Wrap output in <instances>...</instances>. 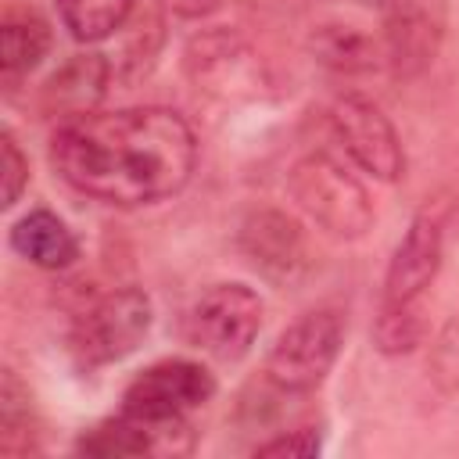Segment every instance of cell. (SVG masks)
Instances as JSON below:
<instances>
[{
    "instance_id": "21",
    "label": "cell",
    "mask_w": 459,
    "mask_h": 459,
    "mask_svg": "<svg viewBox=\"0 0 459 459\" xmlns=\"http://www.w3.org/2000/svg\"><path fill=\"white\" fill-rule=\"evenodd\" d=\"M316 452H319L316 430H290V434H280L255 448V455H301V459H308Z\"/></svg>"
},
{
    "instance_id": "17",
    "label": "cell",
    "mask_w": 459,
    "mask_h": 459,
    "mask_svg": "<svg viewBox=\"0 0 459 459\" xmlns=\"http://www.w3.org/2000/svg\"><path fill=\"white\" fill-rule=\"evenodd\" d=\"M136 0H57L61 25L79 43H100L126 25Z\"/></svg>"
},
{
    "instance_id": "13",
    "label": "cell",
    "mask_w": 459,
    "mask_h": 459,
    "mask_svg": "<svg viewBox=\"0 0 459 459\" xmlns=\"http://www.w3.org/2000/svg\"><path fill=\"white\" fill-rule=\"evenodd\" d=\"M11 247L39 269H68L79 258V240L61 215L32 208L11 226Z\"/></svg>"
},
{
    "instance_id": "6",
    "label": "cell",
    "mask_w": 459,
    "mask_h": 459,
    "mask_svg": "<svg viewBox=\"0 0 459 459\" xmlns=\"http://www.w3.org/2000/svg\"><path fill=\"white\" fill-rule=\"evenodd\" d=\"M215 394V377L208 366L190 359H161L136 373L122 394V409L151 423H179L186 412L201 409Z\"/></svg>"
},
{
    "instance_id": "12",
    "label": "cell",
    "mask_w": 459,
    "mask_h": 459,
    "mask_svg": "<svg viewBox=\"0 0 459 459\" xmlns=\"http://www.w3.org/2000/svg\"><path fill=\"white\" fill-rule=\"evenodd\" d=\"M186 72L197 82V90L230 97L233 86L251 79L255 61L240 39H233L226 32H212L186 47Z\"/></svg>"
},
{
    "instance_id": "10",
    "label": "cell",
    "mask_w": 459,
    "mask_h": 459,
    "mask_svg": "<svg viewBox=\"0 0 459 459\" xmlns=\"http://www.w3.org/2000/svg\"><path fill=\"white\" fill-rule=\"evenodd\" d=\"M186 430V420L179 423H151L133 412H118L111 420L93 423L75 437V452L82 455H147V452H176V434Z\"/></svg>"
},
{
    "instance_id": "20",
    "label": "cell",
    "mask_w": 459,
    "mask_h": 459,
    "mask_svg": "<svg viewBox=\"0 0 459 459\" xmlns=\"http://www.w3.org/2000/svg\"><path fill=\"white\" fill-rule=\"evenodd\" d=\"M0 143H4V208H11L22 197L25 183H29V161L22 158V151H18L11 133H4Z\"/></svg>"
},
{
    "instance_id": "9",
    "label": "cell",
    "mask_w": 459,
    "mask_h": 459,
    "mask_svg": "<svg viewBox=\"0 0 459 459\" xmlns=\"http://www.w3.org/2000/svg\"><path fill=\"white\" fill-rule=\"evenodd\" d=\"M437 269H441V230L430 215H416L387 262L380 301H391V305L416 301L434 283Z\"/></svg>"
},
{
    "instance_id": "11",
    "label": "cell",
    "mask_w": 459,
    "mask_h": 459,
    "mask_svg": "<svg viewBox=\"0 0 459 459\" xmlns=\"http://www.w3.org/2000/svg\"><path fill=\"white\" fill-rule=\"evenodd\" d=\"M240 247L255 269L290 280L305 265V237L283 212H255L240 230Z\"/></svg>"
},
{
    "instance_id": "18",
    "label": "cell",
    "mask_w": 459,
    "mask_h": 459,
    "mask_svg": "<svg viewBox=\"0 0 459 459\" xmlns=\"http://www.w3.org/2000/svg\"><path fill=\"white\" fill-rule=\"evenodd\" d=\"M423 333H427V326L420 319L416 301H409V305L380 301V312H377V323H373V344H377V351H384V355H405V351H412L423 341Z\"/></svg>"
},
{
    "instance_id": "7",
    "label": "cell",
    "mask_w": 459,
    "mask_h": 459,
    "mask_svg": "<svg viewBox=\"0 0 459 459\" xmlns=\"http://www.w3.org/2000/svg\"><path fill=\"white\" fill-rule=\"evenodd\" d=\"M330 129L344 154L373 179L394 183L405 172V151L391 118L366 97L344 93L330 104Z\"/></svg>"
},
{
    "instance_id": "2",
    "label": "cell",
    "mask_w": 459,
    "mask_h": 459,
    "mask_svg": "<svg viewBox=\"0 0 459 459\" xmlns=\"http://www.w3.org/2000/svg\"><path fill=\"white\" fill-rule=\"evenodd\" d=\"M290 197L330 237L355 240L373 226V201L366 186L326 154H308L290 169Z\"/></svg>"
},
{
    "instance_id": "16",
    "label": "cell",
    "mask_w": 459,
    "mask_h": 459,
    "mask_svg": "<svg viewBox=\"0 0 459 459\" xmlns=\"http://www.w3.org/2000/svg\"><path fill=\"white\" fill-rule=\"evenodd\" d=\"M312 50L323 65L337 68V72H362L373 68L377 61H384V50L355 25L344 22H326L312 29Z\"/></svg>"
},
{
    "instance_id": "4",
    "label": "cell",
    "mask_w": 459,
    "mask_h": 459,
    "mask_svg": "<svg viewBox=\"0 0 459 459\" xmlns=\"http://www.w3.org/2000/svg\"><path fill=\"white\" fill-rule=\"evenodd\" d=\"M154 305L140 287H122L97 298L72 326V355L79 366L97 369L133 355L151 333Z\"/></svg>"
},
{
    "instance_id": "3",
    "label": "cell",
    "mask_w": 459,
    "mask_h": 459,
    "mask_svg": "<svg viewBox=\"0 0 459 459\" xmlns=\"http://www.w3.org/2000/svg\"><path fill=\"white\" fill-rule=\"evenodd\" d=\"M341 344H344V316L330 305L312 308L276 337L265 359V377L283 394H308L333 369Z\"/></svg>"
},
{
    "instance_id": "1",
    "label": "cell",
    "mask_w": 459,
    "mask_h": 459,
    "mask_svg": "<svg viewBox=\"0 0 459 459\" xmlns=\"http://www.w3.org/2000/svg\"><path fill=\"white\" fill-rule=\"evenodd\" d=\"M50 165L93 201L140 208L186 186L197 165V140L183 115L169 108L86 111L54 133Z\"/></svg>"
},
{
    "instance_id": "14",
    "label": "cell",
    "mask_w": 459,
    "mask_h": 459,
    "mask_svg": "<svg viewBox=\"0 0 459 459\" xmlns=\"http://www.w3.org/2000/svg\"><path fill=\"white\" fill-rule=\"evenodd\" d=\"M108 90V61L100 54H75L43 86V104L61 115H86Z\"/></svg>"
},
{
    "instance_id": "22",
    "label": "cell",
    "mask_w": 459,
    "mask_h": 459,
    "mask_svg": "<svg viewBox=\"0 0 459 459\" xmlns=\"http://www.w3.org/2000/svg\"><path fill=\"white\" fill-rule=\"evenodd\" d=\"M222 0H165V7L176 14V18H204L219 7Z\"/></svg>"
},
{
    "instance_id": "8",
    "label": "cell",
    "mask_w": 459,
    "mask_h": 459,
    "mask_svg": "<svg viewBox=\"0 0 459 459\" xmlns=\"http://www.w3.org/2000/svg\"><path fill=\"white\" fill-rule=\"evenodd\" d=\"M380 50L394 75L423 72L445 39L448 4L445 0H387L384 4Z\"/></svg>"
},
{
    "instance_id": "15",
    "label": "cell",
    "mask_w": 459,
    "mask_h": 459,
    "mask_svg": "<svg viewBox=\"0 0 459 459\" xmlns=\"http://www.w3.org/2000/svg\"><path fill=\"white\" fill-rule=\"evenodd\" d=\"M50 50V25L36 11H7L0 25V75L11 90L18 79H25Z\"/></svg>"
},
{
    "instance_id": "19",
    "label": "cell",
    "mask_w": 459,
    "mask_h": 459,
    "mask_svg": "<svg viewBox=\"0 0 459 459\" xmlns=\"http://www.w3.org/2000/svg\"><path fill=\"white\" fill-rule=\"evenodd\" d=\"M430 377L445 391H459V316L445 323L430 344Z\"/></svg>"
},
{
    "instance_id": "5",
    "label": "cell",
    "mask_w": 459,
    "mask_h": 459,
    "mask_svg": "<svg viewBox=\"0 0 459 459\" xmlns=\"http://www.w3.org/2000/svg\"><path fill=\"white\" fill-rule=\"evenodd\" d=\"M262 330V298L247 283H215L186 312V341L215 362H240Z\"/></svg>"
}]
</instances>
